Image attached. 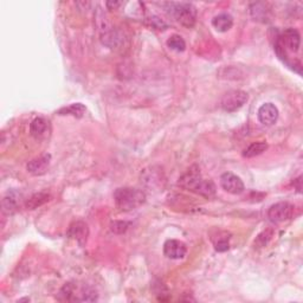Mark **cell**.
Instances as JSON below:
<instances>
[{"label": "cell", "mask_w": 303, "mask_h": 303, "mask_svg": "<svg viewBox=\"0 0 303 303\" xmlns=\"http://www.w3.org/2000/svg\"><path fill=\"white\" fill-rule=\"evenodd\" d=\"M114 199L116 206L121 211H130L141 206L146 201V194L141 190L133 187H122L118 189L114 193Z\"/></svg>", "instance_id": "6da1fadb"}, {"label": "cell", "mask_w": 303, "mask_h": 303, "mask_svg": "<svg viewBox=\"0 0 303 303\" xmlns=\"http://www.w3.org/2000/svg\"><path fill=\"white\" fill-rule=\"evenodd\" d=\"M168 13L174 18L178 23L186 28H192L196 24L197 10L192 4L189 3H171L168 4Z\"/></svg>", "instance_id": "7a4b0ae2"}, {"label": "cell", "mask_w": 303, "mask_h": 303, "mask_svg": "<svg viewBox=\"0 0 303 303\" xmlns=\"http://www.w3.org/2000/svg\"><path fill=\"white\" fill-rule=\"evenodd\" d=\"M300 43H301L300 33H298L296 29L289 28L284 30L282 35H281L277 43H276L275 49L276 51H277L279 58H282L284 61L287 51H290V52L298 51Z\"/></svg>", "instance_id": "3957f363"}, {"label": "cell", "mask_w": 303, "mask_h": 303, "mask_svg": "<svg viewBox=\"0 0 303 303\" xmlns=\"http://www.w3.org/2000/svg\"><path fill=\"white\" fill-rule=\"evenodd\" d=\"M248 102V94L243 90H231L223 96L220 106L225 111L234 113Z\"/></svg>", "instance_id": "277c9868"}, {"label": "cell", "mask_w": 303, "mask_h": 303, "mask_svg": "<svg viewBox=\"0 0 303 303\" xmlns=\"http://www.w3.org/2000/svg\"><path fill=\"white\" fill-rule=\"evenodd\" d=\"M295 206L287 201L277 203L269 208L268 217L272 223H283L294 217Z\"/></svg>", "instance_id": "5b68a950"}, {"label": "cell", "mask_w": 303, "mask_h": 303, "mask_svg": "<svg viewBox=\"0 0 303 303\" xmlns=\"http://www.w3.org/2000/svg\"><path fill=\"white\" fill-rule=\"evenodd\" d=\"M201 181H203V178H201L200 175L199 168L197 166H193L179 179V185H180L182 189H185L187 191H192V192L196 193L198 187L201 184Z\"/></svg>", "instance_id": "8992f818"}, {"label": "cell", "mask_w": 303, "mask_h": 303, "mask_svg": "<svg viewBox=\"0 0 303 303\" xmlns=\"http://www.w3.org/2000/svg\"><path fill=\"white\" fill-rule=\"evenodd\" d=\"M220 185L231 194H241L244 191V182L242 179L230 172H226L220 177Z\"/></svg>", "instance_id": "52a82bcc"}, {"label": "cell", "mask_w": 303, "mask_h": 303, "mask_svg": "<svg viewBox=\"0 0 303 303\" xmlns=\"http://www.w3.org/2000/svg\"><path fill=\"white\" fill-rule=\"evenodd\" d=\"M187 248L185 243L177 239H168L164 244V253L167 258L171 260H181L186 256Z\"/></svg>", "instance_id": "ba28073f"}, {"label": "cell", "mask_w": 303, "mask_h": 303, "mask_svg": "<svg viewBox=\"0 0 303 303\" xmlns=\"http://www.w3.org/2000/svg\"><path fill=\"white\" fill-rule=\"evenodd\" d=\"M258 119L265 126H271L278 119V109L274 103H264L258 109Z\"/></svg>", "instance_id": "9c48e42d"}, {"label": "cell", "mask_w": 303, "mask_h": 303, "mask_svg": "<svg viewBox=\"0 0 303 303\" xmlns=\"http://www.w3.org/2000/svg\"><path fill=\"white\" fill-rule=\"evenodd\" d=\"M50 160L51 156L49 154L40 155L28 164V171L33 175H42L45 173L49 166H50Z\"/></svg>", "instance_id": "30bf717a"}, {"label": "cell", "mask_w": 303, "mask_h": 303, "mask_svg": "<svg viewBox=\"0 0 303 303\" xmlns=\"http://www.w3.org/2000/svg\"><path fill=\"white\" fill-rule=\"evenodd\" d=\"M88 234H89L88 226L87 224H84L83 222L74 223L68 231L69 237L76 239V241L80 242L81 244H83V243L87 241Z\"/></svg>", "instance_id": "8fae6325"}, {"label": "cell", "mask_w": 303, "mask_h": 303, "mask_svg": "<svg viewBox=\"0 0 303 303\" xmlns=\"http://www.w3.org/2000/svg\"><path fill=\"white\" fill-rule=\"evenodd\" d=\"M212 25L219 32H226L232 28L234 18L229 13H220L212 19Z\"/></svg>", "instance_id": "7c38bea8"}, {"label": "cell", "mask_w": 303, "mask_h": 303, "mask_svg": "<svg viewBox=\"0 0 303 303\" xmlns=\"http://www.w3.org/2000/svg\"><path fill=\"white\" fill-rule=\"evenodd\" d=\"M20 201V194L14 192V191H11L4 197L3 199V211L10 215V213H13L17 210L18 205H19Z\"/></svg>", "instance_id": "4fadbf2b"}, {"label": "cell", "mask_w": 303, "mask_h": 303, "mask_svg": "<svg viewBox=\"0 0 303 303\" xmlns=\"http://www.w3.org/2000/svg\"><path fill=\"white\" fill-rule=\"evenodd\" d=\"M101 40L104 45L109 48H118L122 43V36L116 30H107L101 35Z\"/></svg>", "instance_id": "5bb4252c"}, {"label": "cell", "mask_w": 303, "mask_h": 303, "mask_svg": "<svg viewBox=\"0 0 303 303\" xmlns=\"http://www.w3.org/2000/svg\"><path fill=\"white\" fill-rule=\"evenodd\" d=\"M46 129H48V122L46 120L43 118L35 119L31 122V125H30V133H31V135L33 137H36V139H40V137L45 135Z\"/></svg>", "instance_id": "9a60e30c"}, {"label": "cell", "mask_w": 303, "mask_h": 303, "mask_svg": "<svg viewBox=\"0 0 303 303\" xmlns=\"http://www.w3.org/2000/svg\"><path fill=\"white\" fill-rule=\"evenodd\" d=\"M50 200V194L48 193H36L30 198V199L26 201V207L29 210H35V208L42 206L43 204H45L46 201Z\"/></svg>", "instance_id": "2e32d148"}, {"label": "cell", "mask_w": 303, "mask_h": 303, "mask_svg": "<svg viewBox=\"0 0 303 303\" xmlns=\"http://www.w3.org/2000/svg\"><path fill=\"white\" fill-rule=\"evenodd\" d=\"M267 149H268L267 142H263V141L255 142V144L250 145L249 147L245 149L244 153H243V156H244V158H253V156L262 154V153L267 151Z\"/></svg>", "instance_id": "e0dca14e"}, {"label": "cell", "mask_w": 303, "mask_h": 303, "mask_svg": "<svg viewBox=\"0 0 303 303\" xmlns=\"http://www.w3.org/2000/svg\"><path fill=\"white\" fill-rule=\"evenodd\" d=\"M85 107L82 103H74L70 104L69 107L62 108L61 110H58L59 115H73L75 118H82L85 113Z\"/></svg>", "instance_id": "ac0fdd59"}, {"label": "cell", "mask_w": 303, "mask_h": 303, "mask_svg": "<svg viewBox=\"0 0 303 303\" xmlns=\"http://www.w3.org/2000/svg\"><path fill=\"white\" fill-rule=\"evenodd\" d=\"M167 45L168 48H171L172 50L178 51V52H182L186 49L185 40L178 35H173L172 37H170V39L167 40Z\"/></svg>", "instance_id": "d6986e66"}, {"label": "cell", "mask_w": 303, "mask_h": 303, "mask_svg": "<svg viewBox=\"0 0 303 303\" xmlns=\"http://www.w3.org/2000/svg\"><path fill=\"white\" fill-rule=\"evenodd\" d=\"M130 224L127 222H113L110 225V229L115 234H125L127 230H128Z\"/></svg>", "instance_id": "ffe728a7"}, {"label": "cell", "mask_w": 303, "mask_h": 303, "mask_svg": "<svg viewBox=\"0 0 303 303\" xmlns=\"http://www.w3.org/2000/svg\"><path fill=\"white\" fill-rule=\"evenodd\" d=\"M229 248H230L229 242H227L226 239H222V241H219L218 243H216V246H215L216 251H218V252L226 251V250H229Z\"/></svg>", "instance_id": "44dd1931"}]
</instances>
